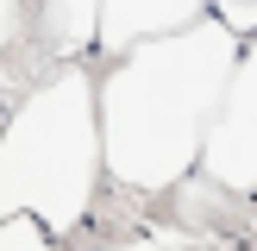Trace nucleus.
I'll return each mask as SVG.
<instances>
[{"mask_svg":"<svg viewBox=\"0 0 257 251\" xmlns=\"http://www.w3.org/2000/svg\"><path fill=\"white\" fill-rule=\"evenodd\" d=\"M238 63V38L220 19H195L188 32L132 44L94 82L100 163L119 188L163 195L182 188L201 163L213 107Z\"/></svg>","mask_w":257,"mask_h":251,"instance_id":"1","label":"nucleus"},{"mask_svg":"<svg viewBox=\"0 0 257 251\" xmlns=\"http://www.w3.org/2000/svg\"><path fill=\"white\" fill-rule=\"evenodd\" d=\"M100 163V119L88 69H57L19 100L0 132V213H32L50 238L75 232L94 207Z\"/></svg>","mask_w":257,"mask_h":251,"instance_id":"2","label":"nucleus"},{"mask_svg":"<svg viewBox=\"0 0 257 251\" xmlns=\"http://www.w3.org/2000/svg\"><path fill=\"white\" fill-rule=\"evenodd\" d=\"M195 176H207L232 201H257V38L238 44L232 82H226L220 107H213V126H207Z\"/></svg>","mask_w":257,"mask_h":251,"instance_id":"3","label":"nucleus"},{"mask_svg":"<svg viewBox=\"0 0 257 251\" xmlns=\"http://www.w3.org/2000/svg\"><path fill=\"white\" fill-rule=\"evenodd\" d=\"M195 19H207V0H100V44L107 57H125L132 44L188 32Z\"/></svg>","mask_w":257,"mask_h":251,"instance_id":"4","label":"nucleus"},{"mask_svg":"<svg viewBox=\"0 0 257 251\" xmlns=\"http://www.w3.org/2000/svg\"><path fill=\"white\" fill-rule=\"evenodd\" d=\"M38 25H44L57 57H82V50L100 44V0H44Z\"/></svg>","mask_w":257,"mask_h":251,"instance_id":"5","label":"nucleus"},{"mask_svg":"<svg viewBox=\"0 0 257 251\" xmlns=\"http://www.w3.org/2000/svg\"><path fill=\"white\" fill-rule=\"evenodd\" d=\"M0 251H50V232L32 213H0Z\"/></svg>","mask_w":257,"mask_h":251,"instance_id":"6","label":"nucleus"},{"mask_svg":"<svg viewBox=\"0 0 257 251\" xmlns=\"http://www.w3.org/2000/svg\"><path fill=\"white\" fill-rule=\"evenodd\" d=\"M207 19H220L245 44V38H257V0H207Z\"/></svg>","mask_w":257,"mask_h":251,"instance_id":"7","label":"nucleus"},{"mask_svg":"<svg viewBox=\"0 0 257 251\" xmlns=\"http://www.w3.org/2000/svg\"><path fill=\"white\" fill-rule=\"evenodd\" d=\"M19 38V0H0V50Z\"/></svg>","mask_w":257,"mask_h":251,"instance_id":"8","label":"nucleus"},{"mask_svg":"<svg viewBox=\"0 0 257 251\" xmlns=\"http://www.w3.org/2000/svg\"><path fill=\"white\" fill-rule=\"evenodd\" d=\"M107 251H195V245H163V238H132V245H107Z\"/></svg>","mask_w":257,"mask_h":251,"instance_id":"9","label":"nucleus"},{"mask_svg":"<svg viewBox=\"0 0 257 251\" xmlns=\"http://www.w3.org/2000/svg\"><path fill=\"white\" fill-rule=\"evenodd\" d=\"M251 251H257V238H251Z\"/></svg>","mask_w":257,"mask_h":251,"instance_id":"10","label":"nucleus"}]
</instances>
